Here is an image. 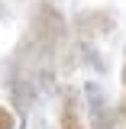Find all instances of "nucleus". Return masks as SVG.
<instances>
[{"label":"nucleus","mask_w":126,"mask_h":129,"mask_svg":"<svg viewBox=\"0 0 126 129\" xmlns=\"http://www.w3.org/2000/svg\"><path fill=\"white\" fill-rule=\"evenodd\" d=\"M32 129H52V126H48L45 119H39V123H36V126H32Z\"/></svg>","instance_id":"6e6552de"},{"label":"nucleus","mask_w":126,"mask_h":129,"mask_svg":"<svg viewBox=\"0 0 126 129\" xmlns=\"http://www.w3.org/2000/svg\"><path fill=\"white\" fill-rule=\"evenodd\" d=\"M26 39H29L42 55H48V58L55 61V58L62 55L65 42H68V19L62 16V10H58L55 3L39 0V3H36V10H32Z\"/></svg>","instance_id":"f257e3e1"},{"label":"nucleus","mask_w":126,"mask_h":129,"mask_svg":"<svg viewBox=\"0 0 126 129\" xmlns=\"http://www.w3.org/2000/svg\"><path fill=\"white\" fill-rule=\"evenodd\" d=\"M120 74H123V84H126V61H123V71H120Z\"/></svg>","instance_id":"1a4fd4ad"},{"label":"nucleus","mask_w":126,"mask_h":129,"mask_svg":"<svg viewBox=\"0 0 126 129\" xmlns=\"http://www.w3.org/2000/svg\"><path fill=\"white\" fill-rule=\"evenodd\" d=\"M71 26L78 32L81 42H94V39H104L116 29V13L113 10H104V7H87V10H78Z\"/></svg>","instance_id":"f03ea898"},{"label":"nucleus","mask_w":126,"mask_h":129,"mask_svg":"<svg viewBox=\"0 0 126 129\" xmlns=\"http://www.w3.org/2000/svg\"><path fill=\"white\" fill-rule=\"evenodd\" d=\"M0 129H16V116L10 107H3L0 103Z\"/></svg>","instance_id":"39448f33"},{"label":"nucleus","mask_w":126,"mask_h":129,"mask_svg":"<svg viewBox=\"0 0 126 129\" xmlns=\"http://www.w3.org/2000/svg\"><path fill=\"white\" fill-rule=\"evenodd\" d=\"M81 90L65 84L58 94V129H87L84 123V110H81Z\"/></svg>","instance_id":"20e7f679"},{"label":"nucleus","mask_w":126,"mask_h":129,"mask_svg":"<svg viewBox=\"0 0 126 129\" xmlns=\"http://www.w3.org/2000/svg\"><path fill=\"white\" fill-rule=\"evenodd\" d=\"M7 16H10V10H7V3L0 0V19H7Z\"/></svg>","instance_id":"0eeeda50"},{"label":"nucleus","mask_w":126,"mask_h":129,"mask_svg":"<svg viewBox=\"0 0 126 129\" xmlns=\"http://www.w3.org/2000/svg\"><path fill=\"white\" fill-rule=\"evenodd\" d=\"M116 113H120V116L126 119V90H123V100H120V107H116Z\"/></svg>","instance_id":"423d86ee"},{"label":"nucleus","mask_w":126,"mask_h":129,"mask_svg":"<svg viewBox=\"0 0 126 129\" xmlns=\"http://www.w3.org/2000/svg\"><path fill=\"white\" fill-rule=\"evenodd\" d=\"M81 94L87 100V123H91V129H116L120 113H116V107L107 100V90H104L97 81H87Z\"/></svg>","instance_id":"7ed1b4c3"}]
</instances>
